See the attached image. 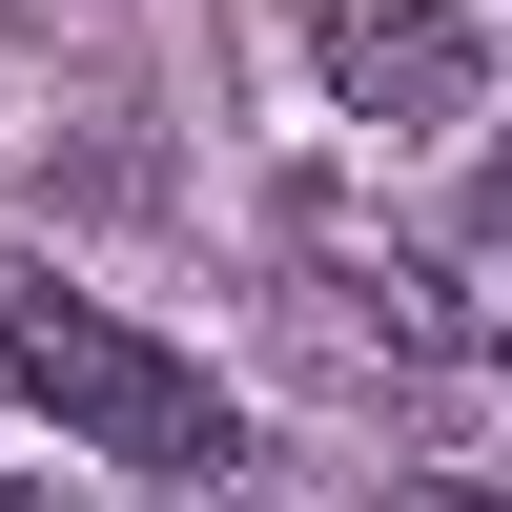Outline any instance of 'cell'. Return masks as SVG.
Returning a JSON list of instances; mask_svg holds the SVG:
<instances>
[{"label": "cell", "instance_id": "cell-1", "mask_svg": "<svg viewBox=\"0 0 512 512\" xmlns=\"http://www.w3.org/2000/svg\"><path fill=\"white\" fill-rule=\"evenodd\" d=\"M0 369H21V410H62V451H123V472H226L246 451V410L205 390L185 349H144V328L123 308H82L62 267H21V246H0Z\"/></svg>", "mask_w": 512, "mask_h": 512}, {"label": "cell", "instance_id": "cell-2", "mask_svg": "<svg viewBox=\"0 0 512 512\" xmlns=\"http://www.w3.org/2000/svg\"><path fill=\"white\" fill-rule=\"evenodd\" d=\"M308 62H328V103H349V123H472L492 41L451 21V0H308Z\"/></svg>", "mask_w": 512, "mask_h": 512}, {"label": "cell", "instance_id": "cell-3", "mask_svg": "<svg viewBox=\"0 0 512 512\" xmlns=\"http://www.w3.org/2000/svg\"><path fill=\"white\" fill-rule=\"evenodd\" d=\"M390 287H431V308H410V328H431V349H512V185H492L472 226L431 246V267H390Z\"/></svg>", "mask_w": 512, "mask_h": 512}, {"label": "cell", "instance_id": "cell-4", "mask_svg": "<svg viewBox=\"0 0 512 512\" xmlns=\"http://www.w3.org/2000/svg\"><path fill=\"white\" fill-rule=\"evenodd\" d=\"M390 512H512V492H472V472H410V492H390Z\"/></svg>", "mask_w": 512, "mask_h": 512}, {"label": "cell", "instance_id": "cell-5", "mask_svg": "<svg viewBox=\"0 0 512 512\" xmlns=\"http://www.w3.org/2000/svg\"><path fill=\"white\" fill-rule=\"evenodd\" d=\"M0 512H82V492H62V472H0Z\"/></svg>", "mask_w": 512, "mask_h": 512}, {"label": "cell", "instance_id": "cell-6", "mask_svg": "<svg viewBox=\"0 0 512 512\" xmlns=\"http://www.w3.org/2000/svg\"><path fill=\"white\" fill-rule=\"evenodd\" d=\"M185 512H287V492H185Z\"/></svg>", "mask_w": 512, "mask_h": 512}]
</instances>
